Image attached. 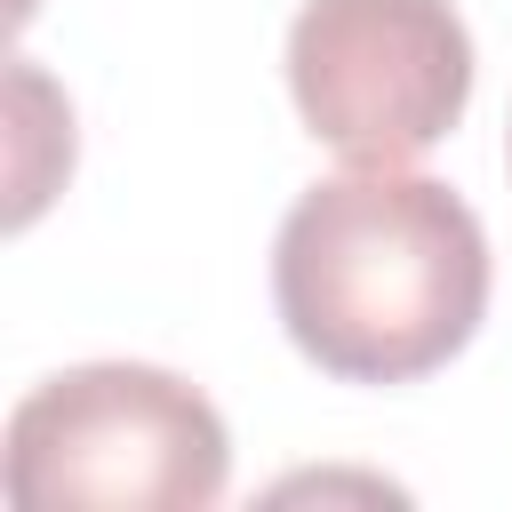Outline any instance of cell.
Returning a JSON list of instances; mask_svg holds the SVG:
<instances>
[{"label": "cell", "mask_w": 512, "mask_h": 512, "mask_svg": "<svg viewBox=\"0 0 512 512\" xmlns=\"http://www.w3.org/2000/svg\"><path fill=\"white\" fill-rule=\"evenodd\" d=\"M272 304L320 376L416 384L488 320V232L440 176L344 168L280 216Z\"/></svg>", "instance_id": "cell-1"}, {"label": "cell", "mask_w": 512, "mask_h": 512, "mask_svg": "<svg viewBox=\"0 0 512 512\" xmlns=\"http://www.w3.org/2000/svg\"><path fill=\"white\" fill-rule=\"evenodd\" d=\"M232 480L224 416L144 360H88L32 384L0 440L16 512H200Z\"/></svg>", "instance_id": "cell-2"}, {"label": "cell", "mask_w": 512, "mask_h": 512, "mask_svg": "<svg viewBox=\"0 0 512 512\" xmlns=\"http://www.w3.org/2000/svg\"><path fill=\"white\" fill-rule=\"evenodd\" d=\"M288 96L336 160L408 168L472 104V32L456 0H304Z\"/></svg>", "instance_id": "cell-3"}, {"label": "cell", "mask_w": 512, "mask_h": 512, "mask_svg": "<svg viewBox=\"0 0 512 512\" xmlns=\"http://www.w3.org/2000/svg\"><path fill=\"white\" fill-rule=\"evenodd\" d=\"M504 152H512V136H504Z\"/></svg>", "instance_id": "cell-4"}]
</instances>
